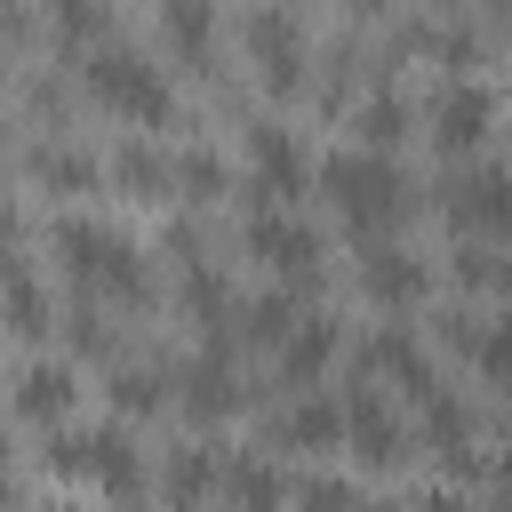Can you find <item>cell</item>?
<instances>
[{"instance_id": "6da1fadb", "label": "cell", "mask_w": 512, "mask_h": 512, "mask_svg": "<svg viewBox=\"0 0 512 512\" xmlns=\"http://www.w3.org/2000/svg\"><path fill=\"white\" fill-rule=\"evenodd\" d=\"M80 88H88L112 120H128V128H168V120H176V88H168V72H160L144 48H120V40L88 48Z\"/></svg>"}, {"instance_id": "7a4b0ae2", "label": "cell", "mask_w": 512, "mask_h": 512, "mask_svg": "<svg viewBox=\"0 0 512 512\" xmlns=\"http://www.w3.org/2000/svg\"><path fill=\"white\" fill-rule=\"evenodd\" d=\"M48 248H56V264L72 272L80 296H136V288H144V256H136V240H128L120 224L56 216V224H48Z\"/></svg>"}, {"instance_id": "3957f363", "label": "cell", "mask_w": 512, "mask_h": 512, "mask_svg": "<svg viewBox=\"0 0 512 512\" xmlns=\"http://www.w3.org/2000/svg\"><path fill=\"white\" fill-rule=\"evenodd\" d=\"M320 192H328L368 240L408 216V176H400V160H392V152H368V144L328 152V160H320Z\"/></svg>"}, {"instance_id": "277c9868", "label": "cell", "mask_w": 512, "mask_h": 512, "mask_svg": "<svg viewBox=\"0 0 512 512\" xmlns=\"http://www.w3.org/2000/svg\"><path fill=\"white\" fill-rule=\"evenodd\" d=\"M40 456H48L56 480H96L104 496H128V488L144 480L136 440H128V416H120V424H56Z\"/></svg>"}, {"instance_id": "5b68a950", "label": "cell", "mask_w": 512, "mask_h": 512, "mask_svg": "<svg viewBox=\"0 0 512 512\" xmlns=\"http://www.w3.org/2000/svg\"><path fill=\"white\" fill-rule=\"evenodd\" d=\"M248 64H256V80H264L272 96H304L312 32H304V16H296L288 0H264V8L248 16Z\"/></svg>"}, {"instance_id": "8992f818", "label": "cell", "mask_w": 512, "mask_h": 512, "mask_svg": "<svg viewBox=\"0 0 512 512\" xmlns=\"http://www.w3.org/2000/svg\"><path fill=\"white\" fill-rule=\"evenodd\" d=\"M448 224L472 240H512V160H480L448 184Z\"/></svg>"}, {"instance_id": "52a82bcc", "label": "cell", "mask_w": 512, "mask_h": 512, "mask_svg": "<svg viewBox=\"0 0 512 512\" xmlns=\"http://www.w3.org/2000/svg\"><path fill=\"white\" fill-rule=\"evenodd\" d=\"M424 128H432V144H440V152H480V144H488V128H496V88H488V80H472V72H456V80L432 96Z\"/></svg>"}, {"instance_id": "ba28073f", "label": "cell", "mask_w": 512, "mask_h": 512, "mask_svg": "<svg viewBox=\"0 0 512 512\" xmlns=\"http://www.w3.org/2000/svg\"><path fill=\"white\" fill-rule=\"evenodd\" d=\"M248 256H264L280 280H312V272H320V232H312L288 200H264V208L248 216Z\"/></svg>"}, {"instance_id": "9c48e42d", "label": "cell", "mask_w": 512, "mask_h": 512, "mask_svg": "<svg viewBox=\"0 0 512 512\" xmlns=\"http://www.w3.org/2000/svg\"><path fill=\"white\" fill-rule=\"evenodd\" d=\"M240 152H248V192H264V200H296L304 184H312V152L280 128V120H248V136H240Z\"/></svg>"}, {"instance_id": "30bf717a", "label": "cell", "mask_w": 512, "mask_h": 512, "mask_svg": "<svg viewBox=\"0 0 512 512\" xmlns=\"http://www.w3.org/2000/svg\"><path fill=\"white\" fill-rule=\"evenodd\" d=\"M344 448H352L368 472L408 464V424H400V408H384L376 392H344Z\"/></svg>"}, {"instance_id": "8fae6325", "label": "cell", "mask_w": 512, "mask_h": 512, "mask_svg": "<svg viewBox=\"0 0 512 512\" xmlns=\"http://www.w3.org/2000/svg\"><path fill=\"white\" fill-rule=\"evenodd\" d=\"M360 288H368V304L408 312V304L432 296V264L408 256V248H392V240H368V256H360Z\"/></svg>"}, {"instance_id": "7c38bea8", "label": "cell", "mask_w": 512, "mask_h": 512, "mask_svg": "<svg viewBox=\"0 0 512 512\" xmlns=\"http://www.w3.org/2000/svg\"><path fill=\"white\" fill-rule=\"evenodd\" d=\"M72 400H80V376H72V360H24L16 368V416L24 424H64L72 416Z\"/></svg>"}, {"instance_id": "4fadbf2b", "label": "cell", "mask_w": 512, "mask_h": 512, "mask_svg": "<svg viewBox=\"0 0 512 512\" xmlns=\"http://www.w3.org/2000/svg\"><path fill=\"white\" fill-rule=\"evenodd\" d=\"M96 176L104 168L80 144H24V184L48 192V200H80V192H96Z\"/></svg>"}, {"instance_id": "5bb4252c", "label": "cell", "mask_w": 512, "mask_h": 512, "mask_svg": "<svg viewBox=\"0 0 512 512\" xmlns=\"http://www.w3.org/2000/svg\"><path fill=\"white\" fill-rule=\"evenodd\" d=\"M360 368L368 376H392L400 392H416V400H432L440 384H432V360H424V344L408 336V328H384V336H368L360 344Z\"/></svg>"}, {"instance_id": "9a60e30c", "label": "cell", "mask_w": 512, "mask_h": 512, "mask_svg": "<svg viewBox=\"0 0 512 512\" xmlns=\"http://www.w3.org/2000/svg\"><path fill=\"white\" fill-rule=\"evenodd\" d=\"M176 392H184V408L192 416H232L240 408V376H232V352H200V360H184L176 368Z\"/></svg>"}, {"instance_id": "2e32d148", "label": "cell", "mask_w": 512, "mask_h": 512, "mask_svg": "<svg viewBox=\"0 0 512 512\" xmlns=\"http://www.w3.org/2000/svg\"><path fill=\"white\" fill-rule=\"evenodd\" d=\"M56 320H64V312H48V288H40L32 248H16V264H8V328H16V344H40Z\"/></svg>"}, {"instance_id": "e0dca14e", "label": "cell", "mask_w": 512, "mask_h": 512, "mask_svg": "<svg viewBox=\"0 0 512 512\" xmlns=\"http://www.w3.org/2000/svg\"><path fill=\"white\" fill-rule=\"evenodd\" d=\"M272 440H288V448H344V400H288L280 416H272Z\"/></svg>"}, {"instance_id": "ac0fdd59", "label": "cell", "mask_w": 512, "mask_h": 512, "mask_svg": "<svg viewBox=\"0 0 512 512\" xmlns=\"http://www.w3.org/2000/svg\"><path fill=\"white\" fill-rule=\"evenodd\" d=\"M336 344H344V328H336L328 312H304V320L288 328V344H280V376H288V384H312V376L336 360Z\"/></svg>"}, {"instance_id": "d6986e66", "label": "cell", "mask_w": 512, "mask_h": 512, "mask_svg": "<svg viewBox=\"0 0 512 512\" xmlns=\"http://www.w3.org/2000/svg\"><path fill=\"white\" fill-rule=\"evenodd\" d=\"M424 440H432V456H440L448 472H472V464H480V448H472V408L448 400V392L424 400Z\"/></svg>"}, {"instance_id": "ffe728a7", "label": "cell", "mask_w": 512, "mask_h": 512, "mask_svg": "<svg viewBox=\"0 0 512 512\" xmlns=\"http://www.w3.org/2000/svg\"><path fill=\"white\" fill-rule=\"evenodd\" d=\"M112 184H120L128 200H160V192H176V160H168L160 144H144V136H136V144H120V152H112Z\"/></svg>"}, {"instance_id": "44dd1931", "label": "cell", "mask_w": 512, "mask_h": 512, "mask_svg": "<svg viewBox=\"0 0 512 512\" xmlns=\"http://www.w3.org/2000/svg\"><path fill=\"white\" fill-rule=\"evenodd\" d=\"M104 400H112V416H152V408L168 400V376H160L152 360H112Z\"/></svg>"}, {"instance_id": "7402d4cb", "label": "cell", "mask_w": 512, "mask_h": 512, "mask_svg": "<svg viewBox=\"0 0 512 512\" xmlns=\"http://www.w3.org/2000/svg\"><path fill=\"white\" fill-rule=\"evenodd\" d=\"M216 480H224V472H216V456H208V448H176V456H168V472H160V496H168V512H200Z\"/></svg>"}, {"instance_id": "603a6c76", "label": "cell", "mask_w": 512, "mask_h": 512, "mask_svg": "<svg viewBox=\"0 0 512 512\" xmlns=\"http://www.w3.org/2000/svg\"><path fill=\"white\" fill-rule=\"evenodd\" d=\"M408 120H416V112H408V96H400V88H368V96H360V112H352V128H360V144H368V152H392V144L408 136Z\"/></svg>"}, {"instance_id": "cb8c5ba5", "label": "cell", "mask_w": 512, "mask_h": 512, "mask_svg": "<svg viewBox=\"0 0 512 512\" xmlns=\"http://www.w3.org/2000/svg\"><path fill=\"white\" fill-rule=\"evenodd\" d=\"M160 32H168L176 56L208 64V48H216V8H208V0H160Z\"/></svg>"}, {"instance_id": "d4e9b609", "label": "cell", "mask_w": 512, "mask_h": 512, "mask_svg": "<svg viewBox=\"0 0 512 512\" xmlns=\"http://www.w3.org/2000/svg\"><path fill=\"white\" fill-rule=\"evenodd\" d=\"M224 504H232V512H280V504H288V488H280V472H272V464L232 456V464H224Z\"/></svg>"}, {"instance_id": "484cf974", "label": "cell", "mask_w": 512, "mask_h": 512, "mask_svg": "<svg viewBox=\"0 0 512 512\" xmlns=\"http://www.w3.org/2000/svg\"><path fill=\"white\" fill-rule=\"evenodd\" d=\"M296 320H304V312H296V288H264V296L240 304V336H248V344H272V352L288 344Z\"/></svg>"}, {"instance_id": "4316f807", "label": "cell", "mask_w": 512, "mask_h": 512, "mask_svg": "<svg viewBox=\"0 0 512 512\" xmlns=\"http://www.w3.org/2000/svg\"><path fill=\"white\" fill-rule=\"evenodd\" d=\"M56 48H104L112 40V0H48Z\"/></svg>"}, {"instance_id": "83f0119b", "label": "cell", "mask_w": 512, "mask_h": 512, "mask_svg": "<svg viewBox=\"0 0 512 512\" xmlns=\"http://www.w3.org/2000/svg\"><path fill=\"white\" fill-rule=\"evenodd\" d=\"M176 192H184V200H224V192H232L224 152H216V144H184V152H176Z\"/></svg>"}, {"instance_id": "f1b7e54d", "label": "cell", "mask_w": 512, "mask_h": 512, "mask_svg": "<svg viewBox=\"0 0 512 512\" xmlns=\"http://www.w3.org/2000/svg\"><path fill=\"white\" fill-rule=\"evenodd\" d=\"M296 512H360V488L336 480V472H312V480L296 488Z\"/></svg>"}, {"instance_id": "f546056e", "label": "cell", "mask_w": 512, "mask_h": 512, "mask_svg": "<svg viewBox=\"0 0 512 512\" xmlns=\"http://www.w3.org/2000/svg\"><path fill=\"white\" fill-rule=\"evenodd\" d=\"M472 360L488 368V384H504V392H512V312L480 328V344H472Z\"/></svg>"}, {"instance_id": "4dcf8cb0", "label": "cell", "mask_w": 512, "mask_h": 512, "mask_svg": "<svg viewBox=\"0 0 512 512\" xmlns=\"http://www.w3.org/2000/svg\"><path fill=\"white\" fill-rule=\"evenodd\" d=\"M72 344H80V352H112V328H104L96 296H80V304H72Z\"/></svg>"}, {"instance_id": "1f68e13d", "label": "cell", "mask_w": 512, "mask_h": 512, "mask_svg": "<svg viewBox=\"0 0 512 512\" xmlns=\"http://www.w3.org/2000/svg\"><path fill=\"white\" fill-rule=\"evenodd\" d=\"M416 512H464V496H456V488H424V496H416Z\"/></svg>"}, {"instance_id": "d6a6232c", "label": "cell", "mask_w": 512, "mask_h": 512, "mask_svg": "<svg viewBox=\"0 0 512 512\" xmlns=\"http://www.w3.org/2000/svg\"><path fill=\"white\" fill-rule=\"evenodd\" d=\"M496 496H504V512H512V440H504V456H496Z\"/></svg>"}, {"instance_id": "836d02e7", "label": "cell", "mask_w": 512, "mask_h": 512, "mask_svg": "<svg viewBox=\"0 0 512 512\" xmlns=\"http://www.w3.org/2000/svg\"><path fill=\"white\" fill-rule=\"evenodd\" d=\"M496 296H504V312H512V256H504V272H496Z\"/></svg>"}, {"instance_id": "e575fe53", "label": "cell", "mask_w": 512, "mask_h": 512, "mask_svg": "<svg viewBox=\"0 0 512 512\" xmlns=\"http://www.w3.org/2000/svg\"><path fill=\"white\" fill-rule=\"evenodd\" d=\"M360 512H392V504H376V496H360Z\"/></svg>"}, {"instance_id": "d590c367", "label": "cell", "mask_w": 512, "mask_h": 512, "mask_svg": "<svg viewBox=\"0 0 512 512\" xmlns=\"http://www.w3.org/2000/svg\"><path fill=\"white\" fill-rule=\"evenodd\" d=\"M40 512H80V504H64V496H56V504H40Z\"/></svg>"}, {"instance_id": "8d00e7d4", "label": "cell", "mask_w": 512, "mask_h": 512, "mask_svg": "<svg viewBox=\"0 0 512 512\" xmlns=\"http://www.w3.org/2000/svg\"><path fill=\"white\" fill-rule=\"evenodd\" d=\"M440 8H464V0H440Z\"/></svg>"}]
</instances>
